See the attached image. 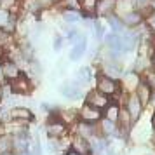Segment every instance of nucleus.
Returning a JSON list of instances; mask_svg holds the SVG:
<instances>
[{
	"mask_svg": "<svg viewBox=\"0 0 155 155\" xmlns=\"http://www.w3.org/2000/svg\"><path fill=\"white\" fill-rule=\"evenodd\" d=\"M126 110L129 113V117L131 120H136L138 117L141 115V110H143V105H141V101L138 99V96H131V98L126 101Z\"/></svg>",
	"mask_w": 155,
	"mask_h": 155,
	"instance_id": "obj_7",
	"label": "nucleus"
},
{
	"mask_svg": "<svg viewBox=\"0 0 155 155\" xmlns=\"http://www.w3.org/2000/svg\"><path fill=\"white\" fill-rule=\"evenodd\" d=\"M4 98V91H2V87H0V99Z\"/></svg>",
	"mask_w": 155,
	"mask_h": 155,
	"instance_id": "obj_38",
	"label": "nucleus"
},
{
	"mask_svg": "<svg viewBox=\"0 0 155 155\" xmlns=\"http://www.w3.org/2000/svg\"><path fill=\"white\" fill-rule=\"evenodd\" d=\"M105 75L106 77H110V78H113V77H119L120 75V66H119V63L115 61H108V63H105Z\"/></svg>",
	"mask_w": 155,
	"mask_h": 155,
	"instance_id": "obj_19",
	"label": "nucleus"
},
{
	"mask_svg": "<svg viewBox=\"0 0 155 155\" xmlns=\"http://www.w3.org/2000/svg\"><path fill=\"white\" fill-rule=\"evenodd\" d=\"M85 103L89 106L98 108V110H103V108L108 106V98H106L105 94H101L99 91H91L85 96Z\"/></svg>",
	"mask_w": 155,
	"mask_h": 155,
	"instance_id": "obj_5",
	"label": "nucleus"
},
{
	"mask_svg": "<svg viewBox=\"0 0 155 155\" xmlns=\"http://www.w3.org/2000/svg\"><path fill=\"white\" fill-rule=\"evenodd\" d=\"M105 40H106V45L113 51V54H115V56H119V52L124 51V49H122V40H120V37L117 35V33H110V35H106Z\"/></svg>",
	"mask_w": 155,
	"mask_h": 155,
	"instance_id": "obj_13",
	"label": "nucleus"
},
{
	"mask_svg": "<svg viewBox=\"0 0 155 155\" xmlns=\"http://www.w3.org/2000/svg\"><path fill=\"white\" fill-rule=\"evenodd\" d=\"M2 56H4V51H2V47H0V59H2Z\"/></svg>",
	"mask_w": 155,
	"mask_h": 155,
	"instance_id": "obj_39",
	"label": "nucleus"
},
{
	"mask_svg": "<svg viewBox=\"0 0 155 155\" xmlns=\"http://www.w3.org/2000/svg\"><path fill=\"white\" fill-rule=\"evenodd\" d=\"M96 91H99L101 94H117L119 92V82L115 80V78H110L106 77V75H99L98 77V82H96Z\"/></svg>",
	"mask_w": 155,
	"mask_h": 155,
	"instance_id": "obj_1",
	"label": "nucleus"
},
{
	"mask_svg": "<svg viewBox=\"0 0 155 155\" xmlns=\"http://www.w3.org/2000/svg\"><path fill=\"white\" fill-rule=\"evenodd\" d=\"M96 2H98V0H84V2H82V7H84L85 16L96 14Z\"/></svg>",
	"mask_w": 155,
	"mask_h": 155,
	"instance_id": "obj_22",
	"label": "nucleus"
},
{
	"mask_svg": "<svg viewBox=\"0 0 155 155\" xmlns=\"http://www.w3.org/2000/svg\"><path fill=\"white\" fill-rule=\"evenodd\" d=\"M11 119L14 120H25V122H28V120L33 119V113L30 108H25V106H16L11 110Z\"/></svg>",
	"mask_w": 155,
	"mask_h": 155,
	"instance_id": "obj_11",
	"label": "nucleus"
},
{
	"mask_svg": "<svg viewBox=\"0 0 155 155\" xmlns=\"http://www.w3.org/2000/svg\"><path fill=\"white\" fill-rule=\"evenodd\" d=\"M85 47H87V42L82 35L77 37V40L73 42V47H71V52H70V59L71 61H77L82 58V54H85Z\"/></svg>",
	"mask_w": 155,
	"mask_h": 155,
	"instance_id": "obj_8",
	"label": "nucleus"
},
{
	"mask_svg": "<svg viewBox=\"0 0 155 155\" xmlns=\"http://www.w3.org/2000/svg\"><path fill=\"white\" fill-rule=\"evenodd\" d=\"M89 80H91V70L87 66H82L77 71V82L78 84H89Z\"/></svg>",
	"mask_w": 155,
	"mask_h": 155,
	"instance_id": "obj_20",
	"label": "nucleus"
},
{
	"mask_svg": "<svg viewBox=\"0 0 155 155\" xmlns=\"http://www.w3.org/2000/svg\"><path fill=\"white\" fill-rule=\"evenodd\" d=\"M153 131H155V115H153Z\"/></svg>",
	"mask_w": 155,
	"mask_h": 155,
	"instance_id": "obj_41",
	"label": "nucleus"
},
{
	"mask_svg": "<svg viewBox=\"0 0 155 155\" xmlns=\"http://www.w3.org/2000/svg\"><path fill=\"white\" fill-rule=\"evenodd\" d=\"M63 18L66 23H77L80 21V14H78L77 11H71V9H66L63 12Z\"/></svg>",
	"mask_w": 155,
	"mask_h": 155,
	"instance_id": "obj_24",
	"label": "nucleus"
},
{
	"mask_svg": "<svg viewBox=\"0 0 155 155\" xmlns=\"http://www.w3.org/2000/svg\"><path fill=\"white\" fill-rule=\"evenodd\" d=\"M122 23H124V26H138V25L143 23V12H140V11H131V12H127L124 16Z\"/></svg>",
	"mask_w": 155,
	"mask_h": 155,
	"instance_id": "obj_14",
	"label": "nucleus"
},
{
	"mask_svg": "<svg viewBox=\"0 0 155 155\" xmlns=\"http://www.w3.org/2000/svg\"><path fill=\"white\" fill-rule=\"evenodd\" d=\"M145 2H147V0H134V4H136V5H143Z\"/></svg>",
	"mask_w": 155,
	"mask_h": 155,
	"instance_id": "obj_35",
	"label": "nucleus"
},
{
	"mask_svg": "<svg viewBox=\"0 0 155 155\" xmlns=\"http://www.w3.org/2000/svg\"><path fill=\"white\" fill-rule=\"evenodd\" d=\"M145 82H147V85L152 91H155V71H150V73H148L147 78H145Z\"/></svg>",
	"mask_w": 155,
	"mask_h": 155,
	"instance_id": "obj_25",
	"label": "nucleus"
},
{
	"mask_svg": "<svg viewBox=\"0 0 155 155\" xmlns=\"http://www.w3.org/2000/svg\"><path fill=\"white\" fill-rule=\"evenodd\" d=\"M2 71H4V78H9V80H14L21 73L14 61H5V63L2 64Z\"/></svg>",
	"mask_w": 155,
	"mask_h": 155,
	"instance_id": "obj_15",
	"label": "nucleus"
},
{
	"mask_svg": "<svg viewBox=\"0 0 155 155\" xmlns=\"http://www.w3.org/2000/svg\"><path fill=\"white\" fill-rule=\"evenodd\" d=\"M5 18H7V16H5V14H2V12H0V25H2V23L5 21Z\"/></svg>",
	"mask_w": 155,
	"mask_h": 155,
	"instance_id": "obj_36",
	"label": "nucleus"
},
{
	"mask_svg": "<svg viewBox=\"0 0 155 155\" xmlns=\"http://www.w3.org/2000/svg\"><path fill=\"white\" fill-rule=\"evenodd\" d=\"M119 113H120V108L119 105H108L105 110V119L106 120H112V122H115L117 124V120H119Z\"/></svg>",
	"mask_w": 155,
	"mask_h": 155,
	"instance_id": "obj_18",
	"label": "nucleus"
},
{
	"mask_svg": "<svg viewBox=\"0 0 155 155\" xmlns=\"http://www.w3.org/2000/svg\"><path fill=\"white\" fill-rule=\"evenodd\" d=\"M94 31H96V37H98V38H101V37H103V26H101L99 23H96V25H94Z\"/></svg>",
	"mask_w": 155,
	"mask_h": 155,
	"instance_id": "obj_30",
	"label": "nucleus"
},
{
	"mask_svg": "<svg viewBox=\"0 0 155 155\" xmlns=\"http://www.w3.org/2000/svg\"><path fill=\"white\" fill-rule=\"evenodd\" d=\"M94 155H110V152H108V148H103V150H98V152H94Z\"/></svg>",
	"mask_w": 155,
	"mask_h": 155,
	"instance_id": "obj_34",
	"label": "nucleus"
},
{
	"mask_svg": "<svg viewBox=\"0 0 155 155\" xmlns=\"http://www.w3.org/2000/svg\"><path fill=\"white\" fill-rule=\"evenodd\" d=\"M12 150L18 152L19 155L28 152V138H26V134L25 133L16 134L14 138H12Z\"/></svg>",
	"mask_w": 155,
	"mask_h": 155,
	"instance_id": "obj_9",
	"label": "nucleus"
},
{
	"mask_svg": "<svg viewBox=\"0 0 155 155\" xmlns=\"http://www.w3.org/2000/svg\"><path fill=\"white\" fill-rule=\"evenodd\" d=\"M115 0H98L96 2V14L98 16H108L113 12V9H115Z\"/></svg>",
	"mask_w": 155,
	"mask_h": 155,
	"instance_id": "obj_10",
	"label": "nucleus"
},
{
	"mask_svg": "<svg viewBox=\"0 0 155 155\" xmlns=\"http://www.w3.org/2000/svg\"><path fill=\"white\" fill-rule=\"evenodd\" d=\"M78 115H80V119L84 120L85 124H94V122H98V120L101 119V110L94 108V106L85 105L84 108L78 112Z\"/></svg>",
	"mask_w": 155,
	"mask_h": 155,
	"instance_id": "obj_6",
	"label": "nucleus"
},
{
	"mask_svg": "<svg viewBox=\"0 0 155 155\" xmlns=\"http://www.w3.org/2000/svg\"><path fill=\"white\" fill-rule=\"evenodd\" d=\"M28 155H42V147H40V143H38V141L33 143V147H31V150L28 152Z\"/></svg>",
	"mask_w": 155,
	"mask_h": 155,
	"instance_id": "obj_27",
	"label": "nucleus"
},
{
	"mask_svg": "<svg viewBox=\"0 0 155 155\" xmlns=\"http://www.w3.org/2000/svg\"><path fill=\"white\" fill-rule=\"evenodd\" d=\"M4 80V71H2V64H0V82Z\"/></svg>",
	"mask_w": 155,
	"mask_h": 155,
	"instance_id": "obj_37",
	"label": "nucleus"
},
{
	"mask_svg": "<svg viewBox=\"0 0 155 155\" xmlns=\"http://www.w3.org/2000/svg\"><path fill=\"white\" fill-rule=\"evenodd\" d=\"M63 47V37H54V42H52V49L59 51Z\"/></svg>",
	"mask_w": 155,
	"mask_h": 155,
	"instance_id": "obj_28",
	"label": "nucleus"
},
{
	"mask_svg": "<svg viewBox=\"0 0 155 155\" xmlns=\"http://www.w3.org/2000/svg\"><path fill=\"white\" fill-rule=\"evenodd\" d=\"M108 23H110V26H112L113 33H117V35L124 30V23H122V19H119L117 16H108Z\"/></svg>",
	"mask_w": 155,
	"mask_h": 155,
	"instance_id": "obj_21",
	"label": "nucleus"
},
{
	"mask_svg": "<svg viewBox=\"0 0 155 155\" xmlns=\"http://www.w3.org/2000/svg\"><path fill=\"white\" fill-rule=\"evenodd\" d=\"M9 38H11V37H9V33H7V31L0 28V44H5V42L9 40Z\"/></svg>",
	"mask_w": 155,
	"mask_h": 155,
	"instance_id": "obj_29",
	"label": "nucleus"
},
{
	"mask_svg": "<svg viewBox=\"0 0 155 155\" xmlns=\"http://www.w3.org/2000/svg\"><path fill=\"white\" fill-rule=\"evenodd\" d=\"M21 155H28V152H26V153H21Z\"/></svg>",
	"mask_w": 155,
	"mask_h": 155,
	"instance_id": "obj_43",
	"label": "nucleus"
},
{
	"mask_svg": "<svg viewBox=\"0 0 155 155\" xmlns=\"http://www.w3.org/2000/svg\"><path fill=\"white\" fill-rule=\"evenodd\" d=\"M16 5V0H0V7L4 11H11Z\"/></svg>",
	"mask_w": 155,
	"mask_h": 155,
	"instance_id": "obj_26",
	"label": "nucleus"
},
{
	"mask_svg": "<svg viewBox=\"0 0 155 155\" xmlns=\"http://www.w3.org/2000/svg\"><path fill=\"white\" fill-rule=\"evenodd\" d=\"M0 134H2V124H0Z\"/></svg>",
	"mask_w": 155,
	"mask_h": 155,
	"instance_id": "obj_42",
	"label": "nucleus"
},
{
	"mask_svg": "<svg viewBox=\"0 0 155 155\" xmlns=\"http://www.w3.org/2000/svg\"><path fill=\"white\" fill-rule=\"evenodd\" d=\"M7 155H9V153H7Z\"/></svg>",
	"mask_w": 155,
	"mask_h": 155,
	"instance_id": "obj_44",
	"label": "nucleus"
},
{
	"mask_svg": "<svg viewBox=\"0 0 155 155\" xmlns=\"http://www.w3.org/2000/svg\"><path fill=\"white\" fill-rule=\"evenodd\" d=\"M101 131L105 134H108V136H112L113 133H117V126H115V122H112V120H103V124H101Z\"/></svg>",
	"mask_w": 155,
	"mask_h": 155,
	"instance_id": "obj_23",
	"label": "nucleus"
},
{
	"mask_svg": "<svg viewBox=\"0 0 155 155\" xmlns=\"http://www.w3.org/2000/svg\"><path fill=\"white\" fill-rule=\"evenodd\" d=\"M61 92H63L64 98H68V99H78L80 96H82L80 87H78L77 84H71V82L64 84L63 87H61Z\"/></svg>",
	"mask_w": 155,
	"mask_h": 155,
	"instance_id": "obj_12",
	"label": "nucleus"
},
{
	"mask_svg": "<svg viewBox=\"0 0 155 155\" xmlns=\"http://www.w3.org/2000/svg\"><path fill=\"white\" fill-rule=\"evenodd\" d=\"M136 91H138V94H136L138 99L141 101V105L145 106L148 101H150V98H152V89L147 85V82H140L138 87H136Z\"/></svg>",
	"mask_w": 155,
	"mask_h": 155,
	"instance_id": "obj_16",
	"label": "nucleus"
},
{
	"mask_svg": "<svg viewBox=\"0 0 155 155\" xmlns=\"http://www.w3.org/2000/svg\"><path fill=\"white\" fill-rule=\"evenodd\" d=\"M152 66H153V71H155V58H153V61H152Z\"/></svg>",
	"mask_w": 155,
	"mask_h": 155,
	"instance_id": "obj_40",
	"label": "nucleus"
},
{
	"mask_svg": "<svg viewBox=\"0 0 155 155\" xmlns=\"http://www.w3.org/2000/svg\"><path fill=\"white\" fill-rule=\"evenodd\" d=\"M64 133H66V124H64L63 120H58V119L49 120V124H47V136H49L51 140H58Z\"/></svg>",
	"mask_w": 155,
	"mask_h": 155,
	"instance_id": "obj_4",
	"label": "nucleus"
},
{
	"mask_svg": "<svg viewBox=\"0 0 155 155\" xmlns=\"http://www.w3.org/2000/svg\"><path fill=\"white\" fill-rule=\"evenodd\" d=\"M61 117H64L66 120H70V119H75V113L73 112H61Z\"/></svg>",
	"mask_w": 155,
	"mask_h": 155,
	"instance_id": "obj_32",
	"label": "nucleus"
},
{
	"mask_svg": "<svg viewBox=\"0 0 155 155\" xmlns=\"http://www.w3.org/2000/svg\"><path fill=\"white\" fill-rule=\"evenodd\" d=\"M9 152H12V138L0 134V155H7Z\"/></svg>",
	"mask_w": 155,
	"mask_h": 155,
	"instance_id": "obj_17",
	"label": "nucleus"
},
{
	"mask_svg": "<svg viewBox=\"0 0 155 155\" xmlns=\"http://www.w3.org/2000/svg\"><path fill=\"white\" fill-rule=\"evenodd\" d=\"M11 89H12L14 94L23 96V94H28V92L31 91V84H30L28 77H26L25 73H19V75L11 82Z\"/></svg>",
	"mask_w": 155,
	"mask_h": 155,
	"instance_id": "obj_2",
	"label": "nucleus"
},
{
	"mask_svg": "<svg viewBox=\"0 0 155 155\" xmlns=\"http://www.w3.org/2000/svg\"><path fill=\"white\" fill-rule=\"evenodd\" d=\"M148 26H150V30H153L155 31V12L148 16Z\"/></svg>",
	"mask_w": 155,
	"mask_h": 155,
	"instance_id": "obj_31",
	"label": "nucleus"
},
{
	"mask_svg": "<svg viewBox=\"0 0 155 155\" xmlns=\"http://www.w3.org/2000/svg\"><path fill=\"white\" fill-rule=\"evenodd\" d=\"M71 152L75 155H89L91 153V145L82 134H77L71 140Z\"/></svg>",
	"mask_w": 155,
	"mask_h": 155,
	"instance_id": "obj_3",
	"label": "nucleus"
},
{
	"mask_svg": "<svg viewBox=\"0 0 155 155\" xmlns=\"http://www.w3.org/2000/svg\"><path fill=\"white\" fill-rule=\"evenodd\" d=\"M58 148H59V145H58V143H56L54 140H52V141L49 143V150H51V152H56Z\"/></svg>",
	"mask_w": 155,
	"mask_h": 155,
	"instance_id": "obj_33",
	"label": "nucleus"
}]
</instances>
